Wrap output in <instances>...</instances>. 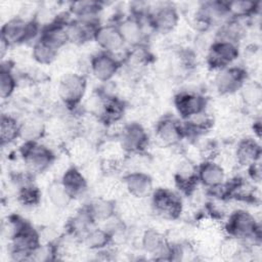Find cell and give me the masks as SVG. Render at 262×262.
Listing matches in <instances>:
<instances>
[{
    "instance_id": "d6986e66",
    "label": "cell",
    "mask_w": 262,
    "mask_h": 262,
    "mask_svg": "<svg viewBox=\"0 0 262 262\" xmlns=\"http://www.w3.org/2000/svg\"><path fill=\"white\" fill-rule=\"evenodd\" d=\"M56 49L39 39L34 46V56L40 62H50L56 55Z\"/></svg>"
},
{
    "instance_id": "d4e9b609",
    "label": "cell",
    "mask_w": 262,
    "mask_h": 262,
    "mask_svg": "<svg viewBox=\"0 0 262 262\" xmlns=\"http://www.w3.org/2000/svg\"><path fill=\"white\" fill-rule=\"evenodd\" d=\"M144 245L146 250L148 251H158L164 248V241L162 239L161 235L155 231L146 232L144 236Z\"/></svg>"
},
{
    "instance_id": "8992f818",
    "label": "cell",
    "mask_w": 262,
    "mask_h": 262,
    "mask_svg": "<svg viewBox=\"0 0 262 262\" xmlns=\"http://www.w3.org/2000/svg\"><path fill=\"white\" fill-rule=\"evenodd\" d=\"M227 230L236 237H249L257 230L255 219L245 211H237L228 220Z\"/></svg>"
},
{
    "instance_id": "9a60e30c",
    "label": "cell",
    "mask_w": 262,
    "mask_h": 262,
    "mask_svg": "<svg viewBox=\"0 0 262 262\" xmlns=\"http://www.w3.org/2000/svg\"><path fill=\"white\" fill-rule=\"evenodd\" d=\"M243 77L244 74L238 69L227 70L218 77L217 87L222 93H230L241 86Z\"/></svg>"
},
{
    "instance_id": "484cf974",
    "label": "cell",
    "mask_w": 262,
    "mask_h": 262,
    "mask_svg": "<svg viewBox=\"0 0 262 262\" xmlns=\"http://www.w3.org/2000/svg\"><path fill=\"white\" fill-rule=\"evenodd\" d=\"M86 238H87V243L90 247L97 248V247H102L103 245H105L107 243L108 235L103 230L95 229V230L90 231Z\"/></svg>"
},
{
    "instance_id": "cb8c5ba5",
    "label": "cell",
    "mask_w": 262,
    "mask_h": 262,
    "mask_svg": "<svg viewBox=\"0 0 262 262\" xmlns=\"http://www.w3.org/2000/svg\"><path fill=\"white\" fill-rule=\"evenodd\" d=\"M15 87V81L8 71V69L2 68L1 70V97L6 98L11 95Z\"/></svg>"
},
{
    "instance_id": "ac0fdd59",
    "label": "cell",
    "mask_w": 262,
    "mask_h": 262,
    "mask_svg": "<svg viewBox=\"0 0 262 262\" xmlns=\"http://www.w3.org/2000/svg\"><path fill=\"white\" fill-rule=\"evenodd\" d=\"M20 133V127L16 120L10 116L1 117V141L2 144L13 141Z\"/></svg>"
},
{
    "instance_id": "6da1fadb",
    "label": "cell",
    "mask_w": 262,
    "mask_h": 262,
    "mask_svg": "<svg viewBox=\"0 0 262 262\" xmlns=\"http://www.w3.org/2000/svg\"><path fill=\"white\" fill-rule=\"evenodd\" d=\"M37 32V26L33 21H25L19 18H14L7 21L2 27V43L16 44L25 42L32 38Z\"/></svg>"
},
{
    "instance_id": "603a6c76",
    "label": "cell",
    "mask_w": 262,
    "mask_h": 262,
    "mask_svg": "<svg viewBox=\"0 0 262 262\" xmlns=\"http://www.w3.org/2000/svg\"><path fill=\"white\" fill-rule=\"evenodd\" d=\"M49 195L51 201L56 206H64L71 200V195L68 193L62 184H53L50 187Z\"/></svg>"
},
{
    "instance_id": "3957f363",
    "label": "cell",
    "mask_w": 262,
    "mask_h": 262,
    "mask_svg": "<svg viewBox=\"0 0 262 262\" xmlns=\"http://www.w3.org/2000/svg\"><path fill=\"white\" fill-rule=\"evenodd\" d=\"M21 155L27 165L34 171H42L52 162L53 156L49 149L35 142H28L21 147Z\"/></svg>"
},
{
    "instance_id": "44dd1931",
    "label": "cell",
    "mask_w": 262,
    "mask_h": 262,
    "mask_svg": "<svg viewBox=\"0 0 262 262\" xmlns=\"http://www.w3.org/2000/svg\"><path fill=\"white\" fill-rule=\"evenodd\" d=\"M257 3L251 1H234L227 3L228 12H232L235 15H248L255 10Z\"/></svg>"
},
{
    "instance_id": "5bb4252c",
    "label": "cell",
    "mask_w": 262,
    "mask_h": 262,
    "mask_svg": "<svg viewBox=\"0 0 262 262\" xmlns=\"http://www.w3.org/2000/svg\"><path fill=\"white\" fill-rule=\"evenodd\" d=\"M224 178L223 170L215 163L207 162L202 165L199 171V179L207 186L214 187L222 183Z\"/></svg>"
},
{
    "instance_id": "7a4b0ae2",
    "label": "cell",
    "mask_w": 262,
    "mask_h": 262,
    "mask_svg": "<svg viewBox=\"0 0 262 262\" xmlns=\"http://www.w3.org/2000/svg\"><path fill=\"white\" fill-rule=\"evenodd\" d=\"M155 210L168 218H175L181 212V200L177 194L168 189H158L152 196Z\"/></svg>"
},
{
    "instance_id": "5b68a950",
    "label": "cell",
    "mask_w": 262,
    "mask_h": 262,
    "mask_svg": "<svg viewBox=\"0 0 262 262\" xmlns=\"http://www.w3.org/2000/svg\"><path fill=\"white\" fill-rule=\"evenodd\" d=\"M238 52L231 41L220 40L212 45L209 53V62L214 68H222L236 58Z\"/></svg>"
},
{
    "instance_id": "2e32d148",
    "label": "cell",
    "mask_w": 262,
    "mask_h": 262,
    "mask_svg": "<svg viewBox=\"0 0 262 262\" xmlns=\"http://www.w3.org/2000/svg\"><path fill=\"white\" fill-rule=\"evenodd\" d=\"M126 184L128 190L138 198L145 196L151 190L150 178L147 175L141 173H133L127 176Z\"/></svg>"
},
{
    "instance_id": "277c9868",
    "label": "cell",
    "mask_w": 262,
    "mask_h": 262,
    "mask_svg": "<svg viewBox=\"0 0 262 262\" xmlns=\"http://www.w3.org/2000/svg\"><path fill=\"white\" fill-rule=\"evenodd\" d=\"M85 79L78 75H69L63 78L59 85L61 99L70 105H75L83 97L85 91Z\"/></svg>"
},
{
    "instance_id": "8fae6325",
    "label": "cell",
    "mask_w": 262,
    "mask_h": 262,
    "mask_svg": "<svg viewBox=\"0 0 262 262\" xmlns=\"http://www.w3.org/2000/svg\"><path fill=\"white\" fill-rule=\"evenodd\" d=\"M147 141V136L141 126L132 124L127 126L122 133V145L129 151L142 149Z\"/></svg>"
},
{
    "instance_id": "4fadbf2b",
    "label": "cell",
    "mask_w": 262,
    "mask_h": 262,
    "mask_svg": "<svg viewBox=\"0 0 262 262\" xmlns=\"http://www.w3.org/2000/svg\"><path fill=\"white\" fill-rule=\"evenodd\" d=\"M61 184L71 195V198H75L81 194L86 188V181L84 177L75 168H71L64 173Z\"/></svg>"
},
{
    "instance_id": "7402d4cb",
    "label": "cell",
    "mask_w": 262,
    "mask_h": 262,
    "mask_svg": "<svg viewBox=\"0 0 262 262\" xmlns=\"http://www.w3.org/2000/svg\"><path fill=\"white\" fill-rule=\"evenodd\" d=\"M19 201L27 206H33L38 203L40 198V192L38 188L34 185H25L18 194Z\"/></svg>"
},
{
    "instance_id": "ffe728a7",
    "label": "cell",
    "mask_w": 262,
    "mask_h": 262,
    "mask_svg": "<svg viewBox=\"0 0 262 262\" xmlns=\"http://www.w3.org/2000/svg\"><path fill=\"white\" fill-rule=\"evenodd\" d=\"M119 31L125 41L133 42L137 41L140 38V26L135 19L125 20L119 28Z\"/></svg>"
},
{
    "instance_id": "7c38bea8",
    "label": "cell",
    "mask_w": 262,
    "mask_h": 262,
    "mask_svg": "<svg viewBox=\"0 0 262 262\" xmlns=\"http://www.w3.org/2000/svg\"><path fill=\"white\" fill-rule=\"evenodd\" d=\"M157 133L164 142L174 144L180 140L183 131L176 121L171 119H165L159 123L157 127Z\"/></svg>"
},
{
    "instance_id": "9c48e42d",
    "label": "cell",
    "mask_w": 262,
    "mask_h": 262,
    "mask_svg": "<svg viewBox=\"0 0 262 262\" xmlns=\"http://www.w3.org/2000/svg\"><path fill=\"white\" fill-rule=\"evenodd\" d=\"M94 38L106 51H116L120 49L125 42L119 28L114 26H104L98 28Z\"/></svg>"
},
{
    "instance_id": "52a82bcc",
    "label": "cell",
    "mask_w": 262,
    "mask_h": 262,
    "mask_svg": "<svg viewBox=\"0 0 262 262\" xmlns=\"http://www.w3.org/2000/svg\"><path fill=\"white\" fill-rule=\"evenodd\" d=\"M175 104L178 113L183 118L199 115L205 107L204 97L194 93H181L175 98Z\"/></svg>"
},
{
    "instance_id": "e0dca14e",
    "label": "cell",
    "mask_w": 262,
    "mask_h": 262,
    "mask_svg": "<svg viewBox=\"0 0 262 262\" xmlns=\"http://www.w3.org/2000/svg\"><path fill=\"white\" fill-rule=\"evenodd\" d=\"M236 157L239 163L244 165H252L256 163L260 157V147L254 140H244L238 144Z\"/></svg>"
},
{
    "instance_id": "ba28073f",
    "label": "cell",
    "mask_w": 262,
    "mask_h": 262,
    "mask_svg": "<svg viewBox=\"0 0 262 262\" xmlns=\"http://www.w3.org/2000/svg\"><path fill=\"white\" fill-rule=\"evenodd\" d=\"M91 68L94 76L101 80H110L117 72L119 68L118 61L107 53H100L93 57Z\"/></svg>"
},
{
    "instance_id": "30bf717a",
    "label": "cell",
    "mask_w": 262,
    "mask_h": 262,
    "mask_svg": "<svg viewBox=\"0 0 262 262\" xmlns=\"http://www.w3.org/2000/svg\"><path fill=\"white\" fill-rule=\"evenodd\" d=\"M178 14L174 7L165 5L157 9L150 16L151 26L155 30L166 33L171 31L177 24Z\"/></svg>"
}]
</instances>
